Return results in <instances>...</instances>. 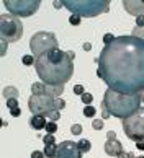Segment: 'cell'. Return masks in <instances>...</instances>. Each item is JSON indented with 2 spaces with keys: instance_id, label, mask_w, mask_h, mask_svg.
Instances as JSON below:
<instances>
[{
  "instance_id": "obj_1",
  "label": "cell",
  "mask_w": 144,
  "mask_h": 158,
  "mask_svg": "<svg viewBox=\"0 0 144 158\" xmlns=\"http://www.w3.org/2000/svg\"><path fill=\"white\" fill-rule=\"evenodd\" d=\"M97 75L123 95L144 91V41L134 36H118L101 49Z\"/></svg>"
},
{
  "instance_id": "obj_32",
  "label": "cell",
  "mask_w": 144,
  "mask_h": 158,
  "mask_svg": "<svg viewBox=\"0 0 144 158\" xmlns=\"http://www.w3.org/2000/svg\"><path fill=\"white\" fill-rule=\"evenodd\" d=\"M31 158H46V155H44V152H33L31 153Z\"/></svg>"
},
{
  "instance_id": "obj_37",
  "label": "cell",
  "mask_w": 144,
  "mask_h": 158,
  "mask_svg": "<svg viewBox=\"0 0 144 158\" xmlns=\"http://www.w3.org/2000/svg\"><path fill=\"white\" fill-rule=\"evenodd\" d=\"M83 49H85V51H90V49H92V46H90L88 43H85V44H83Z\"/></svg>"
},
{
  "instance_id": "obj_10",
  "label": "cell",
  "mask_w": 144,
  "mask_h": 158,
  "mask_svg": "<svg viewBox=\"0 0 144 158\" xmlns=\"http://www.w3.org/2000/svg\"><path fill=\"white\" fill-rule=\"evenodd\" d=\"M56 158H82V152L79 148V143L72 140H64L57 145Z\"/></svg>"
},
{
  "instance_id": "obj_13",
  "label": "cell",
  "mask_w": 144,
  "mask_h": 158,
  "mask_svg": "<svg viewBox=\"0 0 144 158\" xmlns=\"http://www.w3.org/2000/svg\"><path fill=\"white\" fill-rule=\"evenodd\" d=\"M46 124H47V121H46L44 116H36V114H33L31 118H29V126H31L34 131L46 129Z\"/></svg>"
},
{
  "instance_id": "obj_20",
  "label": "cell",
  "mask_w": 144,
  "mask_h": 158,
  "mask_svg": "<svg viewBox=\"0 0 144 158\" xmlns=\"http://www.w3.org/2000/svg\"><path fill=\"white\" fill-rule=\"evenodd\" d=\"M131 36L139 38V39L144 41V28H137V26H134V30H133V33H131Z\"/></svg>"
},
{
  "instance_id": "obj_30",
  "label": "cell",
  "mask_w": 144,
  "mask_h": 158,
  "mask_svg": "<svg viewBox=\"0 0 144 158\" xmlns=\"http://www.w3.org/2000/svg\"><path fill=\"white\" fill-rule=\"evenodd\" d=\"M113 41H115V36H113L111 33H108V34H105V36H103V43H105V46H106V44H110V43H113Z\"/></svg>"
},
{
  "instance_id": "obj_21",
  "label": "cell",
  "mask_w": 144,
  "mask_h": 158,
  "mask_svg": "<svg viewBox=\"0 0 144 158\" xmlns=\"http://www.w3.org/2000/svg\"><path fill=\"white\" fill-rule=\"evenodd\" d=\"M95 113H97V109L92 108V106H85V108H83V116H87V118H93Z\"/></svg>"
},
{
  "instance_id": "obj_33",
  "label": "cell",
  "mask_w": 144,
  "mask_h": 158,
  "mask_svg": "<svg viewBox=\"0 0 144 158\" xmlns=\"http://www.w3.org/2000/svg\"><path fill=\"white\" fill-rule=\"evenodd\" d=\"M136 26L137 28H144V16H137L136 18Z\"/></svg>"
},
{
  "instance_id": "obj_34",
  "label": "cell",
  "mask_w": 144,
  "mask_h": 158,
  "mask_svg": "<svg viewBox=\"0 0 144 158\" xmlns=\"http://www.w3.org/2000/svg\"><path fill=\"white\" fill-rule=\"evenodd\" d=\"M116 139V132L115 131H110L106 134V140H115Z\"/></svg>"
},
{
  "instance_id": "obj_28",
  "label": "cell",
  "mask_w": 144,
  "mask_h": 158,
  "mask_svg": "<svg viewBox=\"0 0 144 158\" xmlns=\"http://www.w3.org/2000/svg\"><path fill=\"white\" fill-rule=\"evenodd\" d=\"M69 23L72 26H79L80 25V16H77V15H72L70 18H69Z\"/></svg>"
},
{
  "instance_id": "obj_26",
  "label": "cell",
  "mask_w": 144,
  "mask_h": 158,
  "mask_svg": "<svg viewBox=\"0 0 144 158\" xmlns=\"http://www.w3.org/2000/svg\"><path fill=\"white\" fill-rule=\"evenodd\" d=\"M7 108L11 111V109H16L18 108V101L15 98H10V99H7Z\"/></svg>"
},
{
  "instance_id": "obj_12",
  "label": "cell",
  "mask_w": 144,
  "mask_h": 158,
  "mask_svg": "<svg viewBox=\"0 0 144 158\" xmlns=\"http://www.w3.org/2000/svg\"><path fill=\"white\" fill-rule=\"evenodd\" d=\"M121 152H123V145H121V142H119L118 139H115V140H106V143H105V153H106V155L118 156Z\"/></svg>"
},
{
  "instance_id": "obj_7",
  "label": "cell",
  "mask_w": 144,
  "mask_h": 158,
  "mask_svg": "<svg viewBox=\"0 0 144 158\" xmlns=\"http://www.w3.org/2000/svg\"><path fill=\"white\" fill-rule=\"evenodd\" d=\"M123 131L133 142H144V108H139L137 113L123 121Z\"/></svg>"
},
{
  "instance_id": "obj_22",
  "label": "cell",
  "mask_w": 144,
  "mask_h": 158,
  "mask_svg": "<svg viewBox=\"0 0 144 158\" xmlns=\"http://www.w3.org/2000/svg\"><path fill=\"white\" fill-rule=\"evenodd\" d=\"M21 62L25 64V65H33V64L36 62V57L34 56H23Z\"/></svg>"
},
{
  "instance_id": "obj_27",
  "label": "cell",
  "mask_w": 144,
  "mask_h": 158,
  "mask_svg": "<svg viewBox=\"0 0 144 158\" xmlns=\"http://www.w3.org/2000/svg\"><path fill=\"white\" fill-rule=\"evenodd\" d=\"M103 124H105V121L103 119H98V121H93L92 122V127L95 129V131H100V129H103Z\"/></svg>"
},
{
  "instance_id": "obj_31",
  "label": "cell",
  "mask_w": 144,
  "mask_h": 158,
  "mask_svg": "<svg viewBox=\"0 0 144 158\" xmlns=\"http://www.w3.org/2000/svg\"><path fill=\"white\" fill-rule=\"evenodd\" d=\"M74 93H75V95H80V96H82L83 93H85V91H83V86H82V85H75V86H74Z\"/></svg>"
},
{
  "instance_id": "obj_16",
  "label": "cell",
  "mask_w": 144,
  "mask_h": 158,
  "mask_svg": "<svg viewBox=\"0 0 144 158\" xmlns=\"http://www.w3.org/2000/svg\"><path fill=\"white\" fill-rule=\"evenodd\" d=\"M44 88H46V85L43 81H36V83L31 85V93L33 95H44Z\"/></svg>"
},
{
  "instance_id": "obj_2",
  "label": "cell",
  "mask_w": 144,
  "mask_h": 158,
  "mask_svg": "<svg viewBox=\"0 0 144 158\" xmlns=\"http://www.w3.org/2000/svg\"><path fill=\"white\" fill-rule=\"evenodd\" d=\"M34 69L44 85L62 86L74 73V62L69 57V52H64L57 48L36 57Z\"/></svg>"
},
{
  "instance_id": "obj_39",
  "label": "cell",
  "mask_w": 144,
  "mask_h": 158,
  "mask_svg": "<svg viewBox=\"0 0 144 158\" xmlns=\"http://www.w3.org/2000/svg\"><path fill=\"white\" fill-rule=\"evenodd\" d=\"M61 5H62V2H54V7L56 8H61Z\"/></svg>"
},
{
  "instance_id": "obj_3",
  "label": "cell",
  "mask_w": 144,
  "mask_h": 158,
  "mask_svg": "<svg viewBox=\"0 0 144 158\" xmlns=\"http://www.w3.org/2000/svg\"><path fill=\"white\" fill-rule=\"evenodd\" d=\"M141 93L139 95H123V93L108 88L103 93L101 108H105L110 113V116H115V118L124 121L134 113H137V109L141 108Z\"/></svg>"
},
{
  "instance_id": "obj_29",
  "label": "cell",
  "mask_w": 144,
  "mask_h": 158,
  "mask_svg": "<svg viewBox=\"0 0 144 158\" xmlns=\"http://www.w3.org/2000/svg\"><path fill=\"white\" fill-rule=\"evenodd\" d=\"M56 108H57V111H61V109L65 108V101L62 98H56Z\"/></svg>"
},
{
  "instance_id": "obj_40",
  "label": "cell",
  "mask_w": 144,
  "mask_h": 158,
  "mask_svg": "<svg viewBox=\"0 0 144 158\" xmlns=\"http://www.w3.org/2000/svg\"><path fill=\"white\" fill-rule=\"evenodd\" d=\"M141 99H142V103H144V91L141 93Z\"/></svg>"
},
{
  "instance_id": "obj_18",
  "label": "cell",
  "mask_w": 144,
  "mask_h": 158,
  "mask_svg": "<svg viewBox=\"0 0 144 158\" xmlns=\"http://www.w3.org/2000/svg\"><path fill=\"white\" fill-rule=\"evenodd\" d=\"M82 98V103L85 104V106H92V101H93V96L90 95V93H83V95L80 96Z\"/></svg>"
},
{
  "instance_id": "obj_38",
  "label": "cell",
  "mask_w": 144,
  "mask_h": 158,
  "mask_svg": "<svg viewBox=\"0 0 144 158\" xmlns=\"http://www.w3.org/2000/svg\"><path fill=\"white\" fill-rule=\"evenodd\" d=\"M69 57H70L72 60H74V57H75V52H74V51H69Z\"/></svg>"
},
{
  "instance_id": "obj_23",
  "label": "cell",
  "mask_w": 144,
  "mask_h": 158,
  "mask_svg": "<svg viewBox=\"0 0 144 158\" xmlns=\"http://www.w3.org/2000/svg\"><path fill=\"white\" fill-rule=\"evenodd\" d=\"M116 158H144V156H142V155H141V156H134L133 152H124V150H123V152H121V153H119Z\"/></svg>"
},
{
  "instance_id": "obj_15",
  "label": "cell",
  "mask_w": 144,
  "mask_h": 158,
  "mask_svg": "<svg viewBox=\"0 0 144 158\" xmlns=\"http://www.w3.org/2000/svg\"><path fill=\"white\" fill-rule=\"evenodd\" d=\"M43 152H44L46 158H56V153H57V145H56V143H52V145H46Z\"/></svg>"
},
{
  "instance_id": "obj_4",
  "label": "cell",
  "mask_w": 144,
  "mask_h": 158,
  "mask_svg": "<svg viewBox=\"0 0 144 158\" xmlns=\"http://www.w3.org/2000/svg\"><path fill=\"white\" fill-rule=\"evenodd\" d=\"M62 5L77 16H98L110 10V0H64Z\"/></svg>"
},
{
  "instance_id": "obj_8",
  "label": "cell",
  "mask_w": 144,
  "mask_h": 158,
  "mask_svg": "<svg viewBox=\"0 0 144 158\" xmlns=\"http://www.w3.org/2000/svg\"><path fill=\"white\" fill-rule=\"evenodd\" d=\"M28 108L36 116H44L49 118V114L57 111L56 108V98L49 95H31L28 99Z\"/></svg>"
},
{
  "instance_id": "obj_5",
  "label": "cell",
  "mask_w": 144,
  "mask_h": 158,
  "mask_svg": "<svg viewBox=\"0 0 144 158\" xmlns=\"http://www.w3.org/2000/svg\"><path fill=\"white\" fill-rule=\"evenodd\" d=\"M23 34V25L18 16L3 13L0 15V38L5 43H16Z\"/></svg>"
},
{
  "instance_id": "obj_24",
  "label": "cell",
  "mask_w": 144,
  "mask_h": 158,
  "mask_svg": "<svg viewBox=\"0 0 144 158\" xmlns=\"http://www.w3.org/2000/svg\"><path fill=\"white\" fill-rule=\"evenodd\" d=\"M43 142H44V145H52V143H56V140H54L52 134H46L43 137Z\"/></svg>"
},
{
  "instance_id": "obj_14",
  "label": "cell",
  "mask_w": 144,
  "mask_h": 158,
  "mask_svg": "<svg viewBox=\"0 0 144 158\" xmlns=\"http://www.w3.org/2000/svg\"><path fill=\"white\" fill-rule=\"evenodd\" d=\"M3 96L5 98H7V99H10V98H18V90L15 88V86H5V88H3Z\"/></svg>"
},
{
  "instance_id": "obj_6",
  "label": "cell",
  "mask_w": 144,
  "mask_h": 158,
  "mask_svg": "<svg viewBox=\"0 0 144 158\" xmlns=\"http://www.w3.org/2000/svg\"><path fill=\"white\" fill-rule=\"evenodd\" d=\"M57 46L59 43L56 39V34L51 31H38L29 39V49H31L34 57L43 56L51 49H57Z\"/></svg>"
},
{
  "instance_id": "obj_17",
  "label": "cell",
  "mask_w": 144,
  "mask_h": 158,
  "mask_svg": "<svg viewBox=\"0 0 144 158\" xmlns=\"http://www.w3.org/2000/svg\"><path fill=\"white\" fill-rule=\"evenodd\" d=\"M77 143H79V148H80L82 153L90 152V148H92V143H90V140H87V139H82V140H79Z\"/></svg>"
},
{
  "instance_id": "obj_35",
  "label": "cell",
  "mask_w": 144,
  "mask_h": 158,
  "mask_svg": "<svg viewBox=\"0 0 144 158\" xmlns=\"http://www.w3.org/2000/svg\"><path fill=\"white\" fill-rule=\"evenodd\" d=\"M10 114L13 116V118H18V116L21 114V111H20V108H16V109H11V111H10Z\"/></svg>"
},
{
  "instance_id": "obj_11",
  "label": "cell",
  "mask_w": 144,
  "mask_h": 158,
  "mask_svg": "<svg viewBox=\"0 0 144 158\" xmlns=\"http://www.w3.org/2000/svg\"><path fill=\"white\" fill-rule=\"evenodd\" d=\"M123 7L133 16H144V2L142 0H123Z\"/></svg>"
},
{
  "instance_id": "obj_19",
  "label": "cell",
  "mask_w": 144,
  "mask_h": 158,
  "mask_svg": "<svg viewBox=\"0 0 144 158\" xmlns=\"http://www.w3.org/2000/svg\"><path fill=\"white\" fill-rule=\"evenodd\" d=\"M57 131V124L56 122H52V121H47V124H46V132L47 134H52L54 135V132Z\"/></svg>"
},
{
  "instance_id": "obj_36",
  "label": "cell",
  "mask_w": 144,
  "mask_h": 158,
  "mask_svg": "<svg viewBox=\"0 0 144 158\" xmlns=\"http://www.w3.org/2000/svg\"><path fill=\"white\" fill-rule=\"evenodd\" d=\"M136 148L142 152V150H144V142H137V143H136Z\"/></svg>"
},
{
  "instance_id": "obj_25",
  "label": "cell",
  "mask_w": 144,
  "mask_h": 158,
  "mask_svg": "<svg viewBox=\"0 0 144 158\" xmlns=\"http://www.w3.org/2000/svg\"><path fill=\"white\" fill-rule=\"evenodd\" d=\"M70 134H74V135H79V134H82V126H80V124H72V126H70Z\"/></svg>"
},
{
  "instance_id": "obj_9",
  "label": "cell",
  "mask_w": 144,
  "mask_h": 158,
  "mask_svg": "<svg viewBox=\"0 0 144 158\" xmlns=\"http://www.w3.org/2000/svg\"><path fill=\"white\" fill-rule=\"evenodd\" d=\"M39 0H3L7 10L15 16H31L39 8Z\"/></svg>"
}]
</instances>
